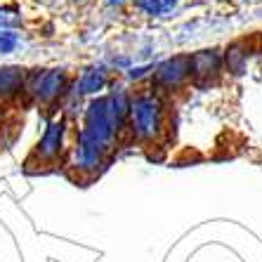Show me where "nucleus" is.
Masks as SVG:
<instances>
[{"label":"nucleus","mask_w":262,"mask_h":262,"mask_svg":"<svg viewBox=\"0 0 262 262\" xmlns=\"http://www.w3.org/2000/svg\"><path fill=\"white\" fill-rule=\"evenodd\" d=\"M64 140H67V121L64 118H55L45 128L43 137L38 140L36 149H33V156H31V163L55 165L64 156V144H67Z\"/></svg>","instance_id":"7ed1b4c3"},{"label":"nucleus","mask_w":262,"mask_h":262,"mask_svg":"<svg viewBox=\"0 0 262 262\" xmlns=\"http://www.w3.org/2000/svg\"><path fill=\"white\" fill-rule=\"evenodd\" d=\"M189 71L191 80L196 83H213L222 71V55L217 50H201L196 55H189Z\"/></svg>","instance_id":"423d86ee"},{"label":"nucleus","mask_w":262,"mask_h":262,"mask_svg":"<svg viewBox=\"0 0 262 262\" xmlns=\"http://www.w3.org/2000/svg\"><path fill=\"white\" fill-rule=\"evenodd\" d=\"M106 69L104 67H90L88 71L80 73V78L76 80V92L78 95H95L99 92L102 88H106Z\"/></svg>","instance_id":"6e6552de"},{"label":"nucleus","mask_w":262,"mask_h":262,"mask_svg":"<svg viewBox=\"0 0 262 262\" xmlns=\"http://www.w3.org/2000/svg\"><path fill=\"white\" fill-rule=\"evenodd\" d=\"M175 5H177V0H137L140 12L149 14V17H161V14L172 12Z\"/></svg>","instance_id":"1a4fd4ad"},{"label":"nucleus","mask_w":262,"mask_h":262,"mask_svg":"<svg viewBox=\"0 0 262 262\" xmlns=\"http://www.w3.org/2000/svg\"><path fill=\"white\" fill-rule=\"evenodd\" d=\"M128 133L142 144H154L165 133V104L159 92L144 90L130 97Z\"/></svg>","instance_id":"f257e3e1"},{"label":"nucleus","mask_w":262,"mask_h":262,"mask_svg":"<svg viewBox=\"0 0 262 262\" xmlns=\"http://www.w3.org/2000/svg\"><path fill=\"white\" fill-rule=\"evenodd\" d=\"M26 73L19 67H0V102L17 97L24 92Z\"/></svg>","instance_id":"0eeeda50"},{"label":"nucleus","mask_w":262,"mask_h":262,"mask_svg":"<svg viewBox=\"0 0 262 262\" xmlns=\"http://www.w3.org/2000/svg\"><path fill=\"white\" fill-rule=\"evenodd\" d=\"M191 80V71H189V55H180L172 59L163 61L156 71H154V88L161 92H172L184 88Z\"/></svg>","instance_id":"20e7f679"},{"label":"nucleus","mask_w":262,"mask_h":262,"mask_svg":"<svg viewBox=\"0 0 262 262\" xmlns=\"http://www.w3.org/2000/svg\"><path fill=\"white\" fill-rule=\"evenodd\" d=\"M19 45V38L12 31H0V55H10L14 52V48Z\"/></svg>","instance_id":"9d476101"},{"label":"nucleus","mask_w":262,"mask_h":262,"mask_svg":"<svg viewBox=\"0 0 262 262\" xmlns=\"http://www.w3.org/2000/svg\"><path fill=\"white\" fill-rule=\"evenodd\" d=\"M69 88H71V78L64 69H48V71H36L26 76L24 92H29L36 104L55 106Z\"/></svg>","instance_id":"f03ea898"},{"label":"nucleus","mask_w":262,"mask_h":262,"mask_svg":"<svg viewBox=\"0 0 262 262\" xmlns=\"http://www.w3.org/2000/svg\"><path fill=\"white\" fill-rule=\"evenodd\" d=\"M106 156L102 149L88 144L83 140H76V146L71 149V168L80 177H95L106 163Z\"/></svg>","instance_id":"39448f33"}]
</instances>
